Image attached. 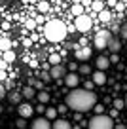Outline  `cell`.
<instances>
[{
	"instance_id": "obj_1",
	"label": "cell",
	"mask_w": 127,
	"mask_h": 129,
	"mask_svg": "<svg viewBox=\"0 0 127 129\" xmlns=\"http://www.w3.org/2000/svg\"><path fill=\"white\" fill-rule=\"evenodd\" d=\"M65 105L68 106L70 110H74V112H89V110H93V106L97 105V95L93 91H89V89H70V93H68L67 97H65Z\"/></svg>"
},
{
	"instance_id": "obj_2",
	"label": "cell",
	"mask_w": 127,
	"mask_h": 129,
	"mask_svg": "<svg viewBox=\"0 0 127 129\" xmlns=\"http://www.w3.org/2000/svg\"><path fill=\"white\" fill-rule=\"evenodd\" d=\"M67 32H68V28L61 19H49L48 23H46V27H44L46 40L53 42V44H55V42H63L65 38H67Z\"/></svg>"
},
{
	"instance_id": "obj_3",
	"label": "cell",
	"mask_w": 127,
	"mask_h": 129,
	"mask_svg": "<svg viewBox=\"0 0 127 129\" xmlns=\"http://www.w3.org/2000/svg\"><path fill=\"white\" fill-rule=\"evenodd\" d=\"M87 127L89 129H114V118L106 116V114H97L89 120Z\"/></svg>"
},
{
	"instance_id": "obj_4",
	"label": "cell",
	"mask_w": 127,
	"mask_h": 129,
	"mask_svg": "<svg viewBox=\"0 0 127 129\" xmlns=\"http://www.w3.org/2000/svg\"><path fill=\"white\" fill-rule=\"evenodd\" d=\"M110 38H112V34L108 30H99L95 34V48L97 49H106L108 48V42H110Z\"/></svg>"
},
{
	"instance_id": "obj_5",
	"label": "cell",
	"mask_w": 127,
	"mask_h": 129,
	"mask_svg": "<svg viewBox=\"0 0 127 129\" xmlns=\"http://www.w3.org/2000/svg\"><path fill=\"white\" fill-rule=\"evenodd\" d=\"M91 25H93V21L89 19V15H85V13H82V15L76 17V30H80V32H89Z\"/></svg>"
},
{
	"instance_id": "obj_6",
	"label": "cell",
	"mask_w": 127,
	"mask_h": 129,
	"mask_svg": "<svg viewBox=\"0 0 127 129\" xmlns=\"http://www.w3.org/2000/svg\"><path fill=\"white\" fill-rule=\"evenodd\" d=\"M91 53H93V49L89 48V46H80V48L74 51V57H76L78 61H89Z\"/></svg>"
},
{
	"instance_id": "obj_7",
	"label": "cell",
	"mask_w": 127,
	"mask_h": 129,
	"mask_svg": "<svg viewBox=\"0 0 127 129\" xmlns=\"http://www.w3.org/2000/svg\"><path fill=\"white\" fill-rule=\"evenodd\" d=\"M49 74H51L53 80H63L65 76H67V69H65L63 64H51V70H49Z\"/></svg>"
},
{
	"instance_id": "obj_8",
	"label": "cell",
	"mask_w": 127,
	"mask_h": 129,
	"mask_svg": "<svg viewBox=\"0 0 127 129\" xmlns=\"http://www.w3.org/2000/svg\"><path fill=\"white\" fill-rule=\"evenodd\" d=\"M30 129H51V120H48L46 116H40L32 121Z\"/></svg>"
},
{
	"instance_id": "obj_9",
	"label": "cell",
	"mask_w": 127,
	"mask_h": 129,
	"mask_svg": "<svg viewBox=\"0 0 127 129\" xmlns=\"http://www.w3.org/2000/svg\"><path fill=\"white\" fill-rule=\"evenodd\" d=\"M17 112H19L21 118H30L32 114L36 112L34 106L30 105V103H19V108H17Z\"/></svg>"
},
{
	"instance_id": "obj_10",
	"label": "cell",
	"mask_w": 127,
	"mask_h": 129,
	"mask_svg": "<svg viewBox=\"0 0 127 129\" xmlns=\"http://www.w3.org/2000/svg\"><path fill=\"white\" fill-rule=\"evenodd\" d=\"M78 84H80V76L76 72H67V76H65V85L67 87H70V89H74V87H78Z\"/></svg>"
},
{
	"instance_id": "obj_11",
	"label": "cell",
	"mask_w": 127,
	"mask_h": 129,
	"mask_svg": "<svg viewBox=\"0 0 127 129\" xmlns=\"http://www.w3.org/2000/svg\"><path fill=\"white\" fill-rule=\"evenodd\" d=\"M95 67H97V70H106L108 67H110V59L104 57V55H99L97 61H95Z\"/></svg>"
},
{
	"instance_id": "obj_12",
	"label": "cell",
	"mask_w": 127,
	"mask_h": 129,
	"mask_svg": "<svg viewBox=\"0 0 127 129\" xmlns=\"http://www.w3.org/2000/svg\"><path fill=\"white\" fill-rule=\"evenodd\" d=\"M106 49H110L112 53H119V49H121V40L116 38V36H112L110 42H108V48Z\"/></svg>"
},
{
	"instance_id": "obj_13",
	"label": "cell",
	"mask_w": 127,
	"mask_h": 129,
	"mask_svg": "<svg viewBox=\"0 0 127 129\" xmlns=\"http://www.w3.org/2000/svg\"><path fill=\"white\" fill-rule=\"evenodd\" d=\"M91 78H93V82H95V85H104L106 84V74H104V70H97Z\"/></svg>"
},
{
	"instance_id": "obj_14",
	"label": "cell",
	"mask_w": 127,
	"mask_h": 129,
	"mask_svg": "<svg viewBox=\"0 0 127 129\" xmlns=\"http://www.w3.org/2000/svg\"><path fill=\"white\" fill-rule=\"evenodd\" d=\"M51 129H72V125L68 123L67 120H59V118H57V120L51 123Z\"/></svg>"
},
{
	"instance_id": "obj_15",
	"label": "cell",
	"mask_w": 127,
	"mask_h": 129,
	"mask_svg": "<svg viewBox=\"0 0 127 129\" xmlns=\"http://www.w3.org/2000/svg\"><path fill=\"white\" fill-rule=\"evenodd\" d=\"M23 97H25V99H28V101H30V99H34V97H36V87L27 85V87L23 89Z\"/></svg>"
},
{
	"instance_id": "obj_16",
	"label": "cell",
	"mask_w": 127,
	"mask_h": 129,
	"mask_svg": "<svg viewBox=\"0 0 127 129\" xmlns=\"http://www.w3.org/2000/svg\"><path fill=\"white\" fill-rule=\"evenodd\" d=\"M36 99H38V103H44V105H48L51 97H49L48 91H40V93H36Z\"/></svg>"
},
{
	"instance_id": "obj_17",
	"label": "cell",
	"mask_w": 127,
	"mask_h": 129,
	"mask_svg": "<svg viewBox=\"0 0 127 129\" xmlns=\"http://www.w3.org/2000/svg\"><path fill=\"white\" fill-rule=\"evenodd\" d=\"M6 49H12V40L10 38H0V51H6Z\"/></svg>"
},
{
	"instance_id": "obj_18",
	"label": "cell",
	"mask_w": 127,
	"mask_h": 129,
	"mask_svg": "<svg viewBox=\"0 0 127 129\" xmlns=\"http://www.w3.org/2000/svg\"><path fill=\"white\" fill-rule=\"evenodd\" d=\"M110 19H112V15H110V12H108V10L99 12V21H101V23H108Z\"/></svg>"
},
{
	"instance_id": "obj_19",
	"label": "cell",
	"mask_w": 127,
	"mask_h": 129,
	"mask_svg": "<svg viewBox=\"0 0 127 129\" xmlns=\"http://www.w3.org/2000/svg\"><path fill=\"white\" fill-rule=\"evenodd\" d=\"M57 114H59L57 108H46V118L48 120H57Z\"/></svg>"
},
{
	"instance_id": "obj_20",
	"label": "cell",
	"mask_w": 127,
	"mask_h": 129,
	"mask_svg": "<svg viewBox=\"0 0 127 129\" xmlns=\"http://www.w3.org/2000/svg\"><path fill=\"white\" fill-rule=\"evenodd\" d=\"M4 61L6 63H13V61H15V53H13L12 49H6L4 51Z\"/></svg>"
},
{
	"instance_id": "obj_21",
	"label": "cell",
	"mask_w": 127,
	"mask_h": 129,
	"mask_svg": "<svg viewBox=\"0 0 127 129\" xmlns=\"http://www.w3.org/2000/svg\"><path fill=\"white\" fill-rule=\"evenodd\" d=\"M83 8H85L83 4H72V13H74L76 17L82 15V13H83Z\"/></svg>"
},
{
	"instance_id": "obj_22",
	"label": "cell",
	"mask_w": 127,
	"mask_h": 129,
	"mask_svg": "<svg viewBox=\"0 0 127 129\" xmlns=\"http://www.w3.org/2000/svg\"><path fill=\"white\" fill-rule=\"evenodd\" d=\"M91 8L95 10L97 13H99V12H103V10H104V2H101V0H95V2L91 4Z\"/></svg>"
},
{
	"instance_id": "obj_23",
	"label": "cell",
	"mask_w": 127,
	"mask_h": 129,
	"mask_svg": "<svg viewBox=\"0 0 127 129\" xmlns=\"http://www.w3.org/2000/svg\"><path fill=\"white\" fill-rule=\"evenodd\" d=\"M61 63V55L59 53H51L49 55V64H59Z\"/></svg>"
},
{
	"instance_id": "obj_24",
	"label": "cell",
	"mask_w": 127,
	"mask_h": 129,
	"mask_svg": "<svg viewBox=\"0 0 127 129\" xmlns=\"http://www.w3.org/2000/svg\"><path fill=\"white\" fill-rule=\"evenodd\" d=\"M48 10H49V4L46 2V0H42V2L38 4V12H40V13H46Z\"/></svg>"
},
{
	"instance_id": "obj_25",
	"label": "cell",
	"mask_w": 127,
	"mask_h": 129,
	"mask_svg": "<svg viewBox=\"0 0 127 129\" xmlns=\"http://www.w3.org/2000/svg\"><path fill=\"white\" fill-rule=\"evenodd\" d=\"M112 106L118 108V110H121L123 106H125V101H121V99H114V101H112Z\"/></svg>"
},
{
	"instance_id": "obj_26",
	"label": "cell",
	"mask_w": 127,
	"mask_h": 129,
	"mask_svg": "<svg viewBox=\"0 0 127 129\" xmlns=\"http://www.w3.org/2000/svg\"><path fill=\"white\" fill-rule=\"evenodd\" d=\"M28 85H32V87L40 89V87H44V82H38V80H34V78H30V80H28Z\"/></svg>"
},
{
	"instance_id": "obj_27",
	"label": "cell",
	"mask_w": 127,
	"mask_h": 129,
	"mask_svg": "<svg viewBox=\"0 0 127 129\" xmlns=\"http://www.w3.org/2000/svg\"><path fill=\"white\" fill-rule=\"evenodd\" d=\"M80 74H89L91 72V67H89V64H80Z\"/></svg>"
},
{
	"instance_id": "obj_28",
	"label": "cell",
	"mask_w": 127,
	"mask_h": 129,
	"mask_svg": "<svg viewBox=\"0 0 127 129\" xmlns=\"http://www.w3.org/2000/svg\"><path fill=\"white\" fill-rule=\"evenodd\" d=\"M17 127H19V129H27V118L19 116V120H17Z\"/></svg>"
},
{
	"instance_id": "obj_29",
	"label": "cell",
	"mask_w": 127,
	"mask_h": 129,
	"mask_svg": "<svg viewBox=\"0 0 127 129\" xmlns=\"http://www.w3.org/2000/svg\"><path fill=\"white\" fill-rule=\"evenodd\" d=\"M21 97H23V93H21V95H19V93H12V95H10V101H12V103H19Z\"/></svg>"
},
{
	"instance_id": "obj_30",
	"label": "cell",
	"mask_w": 127,
	"mask_h": 129,
	"mask_svg": "<svg viewBox=\"0 0 127 129\" xmlns=\"http://www.w3.org/2000/svg\"><path fill=\"white\" fill-rule=\"evenodd\" d=\"M93 110H95V114H104V106L103 105H95Z\"/></svg>"
},
{
	"instance_id": "obj_31",
	"label": "cell",
	"mask_w": 127,
	"mask_h": 129,
	"mask_svg": "<svg viewBox=\"0 0 127 129\" xmlns=\"http://www.w3.org/2000/svg\"><path fill=\"white\" fill-rule=\"evenodd\" d=\"M25 25H27V28H34L38 23H36V19H27V23H25Z\"/></svg>"
},
{
	"instance_id": "obj_32",
	"label": "cell",
	"mask_w": 127,
	"mask_h": 129,
	"mask_svg": "<svg viewBox=\"0 0 127 129\" xmlns=\"http://www.w3.org/2000/svg\"><path fill=\"white\" fill-rule=\"evenodd\" d=\"M93 87H95V82H93V80H87V82H85V89L93 91Z\"/></svg>"
},
{
	"instance_id": "obj_33",
	"label": "cell",
	"mask_w": 127,
	"mask_h": 129,
	"mask_svg": "<svg viewBox=\"0 0 127 129\" xmlns=\"http://www.w3.org/2000/svg\"><path fill=\"white\" fill-rule=\"evenodd\" d=\"M34 110H36V112H38V114H44V112H46V108H44V103H40V105L36 106Z\"/></svg>"
},
{
	"instance_id": "obj_34",
	"label": "cell",
	"mask_w": 127,
	"mask_h": 129,
	"mask_svg": "<svg viewBox=\"0 0 127 129\" xmlns=\"http://www.w3.org/2000/svg\"><path fill=\"white\" fill-rule=\"evenodd\" d=\"M4 97H6V85H2V84H0V101H2Z\"/></svg>"
},
{
	"instance_id": "obj_35",
	"label": "cell",
	"mask_w": 127,
	"mask_h": 129,
	"mask_svg": "<svg viewBox=\"0 0 127 129\" xmlns=\"http://www.w3.org/2000/svg\"><path fill=\"white\" fill-rule=\"evenodd\" d=\"M110 63H119V55H118V53H112V57H110Z\"/></svg>"
},
{
	"instance_id": "obj_36",
	"label": "cell",
	"mask_w": 127,
	"mask_h": 129,
	"mask_svg": "<svg viewBox=\"0 0 127 129\" xmlns=\"http://www.w3.org/2000/svg\"><path fill=\"white\" fill-rule=\"evenodd\" d=\"M57 110H59V114H65V112H67V110H70V108H68L67 105H61V106H59V108H57Z\"/></svg>"
},
{
	"instance_id": "obj_37",
	"label": "cell",
	"mask_w": 127,
	"mask_h": 129,
	"mask_svg": "<svg viewBox=\"0 0 127 129\" xmlns=\"http://www.w3.org/2000/svg\"><path fill=\"white\" fill-rule=\"evenodd\" d=\"M121 40H127V27L121 28Z\"/></svg>"
},
{
	"instance_id": "obj_38",
	"label": "cell",
	"mask_w": 127,
	"mask_h": 129,
	"mask_svg": "<svg viewBox=\"0 0 127 129\" xmlns=\"http://www.w3.org/2000/svg\"><path fill=\"white\" fill-rule=\"evenodd\" d=\"M118 114H119V110H118V108H112V110H110V118H116Z\"/></svg>"
},
{
	"instance_id": "obj_39",
	"label": "cell",
	"mask_w": 127,
	"mask_h": 129,
	"mask_svg": "<svg viewBox=\"0 0 127 129\" xmlns=\"http://www.w3.org/2000/svg\"><path fill=\"white\" fill-rule=\"evenodd\" d=\"M68 69H70V72H76V69H80V67H78V64H74V63H72V64H68Z\"/></svg>"
},
{
	"instance_id": "obj_40",
	"label": "cell",
	"mask_w": 127,
	"mask_h": 129,
	"mask_svg": "<svg viewBox=\"0 0 127 129\" xmlns=\"http://www.w3.org/2000/svg\"><path fill=\"white\" fill-rule=\"evenodd\" d=\"M6 67H8V63L2 59V61H0V70H6Z\"/></svg>"
},
{
	"instance_id": "obj_41",
	"label": "cell",
	"mask_w": 127,
	"mask_h": 129,
	"mask_svg": "<svg viewBox=\"0 0 127 129\" xmlns=\"http://www.w3.org/2000/svg\"><path fill=\"white\" fill-rule=\"evenodd\" d=\"M42 78H44V82H49V80H53V78H51V74H44V76H42Z\"/></svg>"
},
{
	"instance_id": "obj_42",
	"label": "cell",
	"mask_w": 127,
	"mask_h": 129,
	"mask_svg": "<svg viewBox=\"0 0 127 129\" xmlns=\"http://www.w3.org/2000/svg\"><path fill=\"white\" fill-rule=\"evenodd\" d=\"M82 4H83V6H91L93 2H91V0H82Z\"/></svg>"
},
{
	"instance_id": "obj_43",
	"label": "cell",
	"mask_w": 127,
	"mask_h": 129,
	"mask_svg": "<svg viewBox=\"0 0 127 129\" xmlns=\"http://www.w3.org/2000/svg\"><path fill=\"white\" fill-rule=\"evenodd\" d=\"M2 80H6V72H4V70H0V82H2Z\"/></svg>"
},
{
	"instance_id": "obj_44",
	"label": "cell",
	"mask_w": 127,
	"mask_h": 129,
	"mask_svg": "<svg viewBox=\"0 0 127 129\" xmlns=\"http://www.w3.org/2000/svg\"><path fill=\"white\" fill-rule=\"evenodd\" d=\"M114 129H125L123 125H114Z\"/></svg>"
},
{
	"instance_id": "obj_45",
	"label": "cell",
	"mask_w": 127,
	"mask_h": 129,
	"mask_svg": "<svg viewBox=\"0 0 127 129\" xmlns=\"http://www.w3.org/2000/svg\"><path fill=\"white\" fill-rule=\"evenodd\" d=\"M2 112H4V108H2V105H0V114H2Z\"/></svg>"
},
{
	"instance_id": "obj_46",
	"label": "cell",
	"mask_w": 127,
	"mask_h": 129,
	"mask_svg": "<svg viewBox=\"0 0 127 129\" xmlns=\"http://www.w3.org/2000/svg\"><path fill=\"white\" fill-rule=\"evenodd\" d=\"M125 106H127V95H125Z\"/></svg>"
},
{
	"instance_id": "obj_47",
	"label": "cell",
	"mask_w": 127,
	"mask_h": 129,
	"mask_svg": "<svg viewBox=\"0 0 127 129\" xmlns=\"http://www.w3.org/2000/svg\"><path fill=\"white\" fill-rule=\"evenodd\" d=\"M125 15H127V8H125Z\"/></svg>"
}]
</instances>
